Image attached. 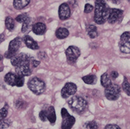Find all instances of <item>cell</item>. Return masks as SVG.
Wrapping results in <instances>:
<instances>
[{"instance_id": "15", "label": "cell", "mask_w": 130, "mask_h": 129, "mask_svg": "<svg viewBox=\"0 0 130 129\" xmlns=\"http://www.w3.org/2000/svg\"><path fill=\"white\" fill-rule=\"evenodd\" d=\"M17 74H15L12 72H9L4 77L5 81L8 84V85L12 86H15L16 79H17Z\"/></svg>"}, {"instance_id": "17", "label": "cell", "mask_w": 130, "mask_h": 129, "mask_svg": "<svg viewBox=\"0 0 130 129\" xmlns=\"http://www.w3.org/2000/svg\"><path fill=\"white\" fill-rule=\"evenodd\" d=\"M30 3V0H13V7L17 10H22L27 7Z\"/></svg>"}, {"instance_id": "3", "label": "cell", "mask_w": 130, "mask_h": 129, "mask_svg": "<svg viewBox=\"0 0 130 129\" xmlns=\"http://www.w3.org/2000/svg\"><path fill=\"white\" fill-rule=\"evenodd\" d=\"M68 104L71 109L78 113L84 112L87 107L86 100L80 96H73L68 101Z\"/></svg>"}, {"instance_id": "9", "label": "cell", "mask_w": 130, "mask_h": 129, "mask_svg": "<svg viewBox=\"0 0 130 129\" xmlns=\"http://www.w3.org/2000/svg\"><path fill=\"white\" fill-rule=\"evenodd\" d=\"M77 87L73 82H67L61 90V94L63 98H67L77 92Z\"/></svg>"}, {"instance_id": "34", "label": "cell", "mask_w": 130, "mask_h": 129, "mask_svg": "<svg viewBox=\"0 0 130 129\" xmlns=\"http://www.w3.org/2000/svg\"><path fill=\"white\" fill-rule=\"evenodd\" d=\"M40 63V61H37V60H35V59L32 60V62H31V64H32V65L33 66V67H37L39 65Z\"/></svg>"}, {"instance_id": "12", "label": "cell", "mask_w": 130, "mask_h": 129, "mask_svg": "<svg viewBox=\"0 0 130 129\" xmlns=\"http://www.w3.org/2000/svg\"><path fill=\"white\" fill-rule=\"evenodd\" d=\"M15 20L18 22L22 24L21 31H22V33H25L28 30L29 26L30 24V22H31V20H30V18L28 16V15L27 13H22V14L19 15L18 16L16 17Z\"/></svg>"}, {"instance_id": "25", "label": "cell", "mask_w": 130, "mask_h": 129, "mask_svg": "<svg viewBox=\"0 0 130 129\" xmlns=\"http://www.w3.org/2000/svg\"><path fill=\"white\" fill-rule=\"evenodd\" d=\"M8 114V107L5 106L0 109V120H5Z\"/></svg>"}, {"instance_id": "35", "label": "cell", "mask_w": 130, "mask_h": 129, "mask_svg": "<svg viewBox=\"0 0 130 129\" xmlns=\"http://www.w3.org/2000/svg\"><path fill=\"white\" fill-rule=\"evenodd\" d=\"M111 77H112V79H116L117 77H118L119 76V74L118 72H116V71H112V72H111Z\"/></svg>"}, {"instance_id": "23", "label": "cell", "mask_w": 130, "mask_h": 129, "mask_svg": "<svg viewBox=\"0 0 130 129\" xmlns=\"http://www.w3.org/2000/svg\"><path fill=\"white\" fill-rule=\"evenodd\" d=\"M5 26L7 28L9 31H12L13 30L15 27V22L14 20L10 16L6 17L5 19Z\"/></svg>"}, {"instance_id": "22", "label": "cell", "mask_w": 130, "mask_h": 129, "mask_svg": "<svg viewBox=\"0 0 130 129\" xmlns=\"http://www.w3.org/2000/svg\"><path fill=\"white\" fill-rule=\"evenodd\" d=\"M120 50L122 52L125 54H130V41L121 42L119 44Z\"/></svg>"}, {"instance_id": "26", "label": "cell", "mask_w": 130, "mask_h": 129, "mask_svg": "<svg viewBox=\"0 0 130 129\" xmlns=\"http://www.w3.org/2000/svg\"><path fill=\"white\" fill-rule=\"evenodd\" d=\"M85 127L86 128H91V129H95L98 128V124L96 121H88L85 125Z\"/></svg>"}, {"instance_id": "36", "label": "cell", "mask_w": 130, "mask_h": 129, "mask_svg": "<svg viewBox=\"0 0 130 129\" xmlns=\"http://www.w3.org/2000/svg\"><path fill=\"white\" fill-rule=\"evenodd\" d=\"M5 40V35L3 34L0 35V44Z\"/></svg>"}, {"instance_id": "13", "label": "cell", "mask_w": 130, "mask_h": 129, "mask_svg": "<svg viewBox=\"0 0 130 129\" xmlns=\"http://www.w3.org/2000/svg\"><path fill=\"white\" fill-rule=\"evenodd\" d=\"M23 42H24L25 45L31 49L37 50L39 49V46H38V43L35 40H34L33 38L30 36H24L23 38Z\"/></svg>"}, {"instance_id": "32", "label": "cell", "mask_w": 130, "mask_h": 129, "mask_svg": "<svg viewBox=\"0 0 130 129\" xmlns=\"http://www.w3.org/2000/svg\"><path fill=\"white\" fill-rule=\"evenodd\" d=\"M105 128L107 129H120L121 128L117 125H113V124H109V125H107V126L105 127Z\"/></svg>"}, {"instance_id": "31", "label": "cell", "mask_w": 130, "mask_h": 129, "mask_svg": "<svg viewBox=\"0 0 130 129\" xmlns=\"http://www.w3.org/2000/svg\"><path fill=\"white\" fill-rule=\"evenodd\" d=\"M94 7L93 6H92L91 5L89 4V3H87L86 4L84 7V12L86 13H89L91 12H92V10H93Z\"/></svg>"}, {"instance_id": "4", "label": "cell", "mask_w": 130, "mask_h": 129, "mask_svg": "<svg viewBox=\"0 0 130 129\" xmlns=\"http://www.w3.org/2000/svg\"><path fill=\"white\" fill-rule=\"evenodd\" d=\"M29 89L35 95H41L45 90V84L40 79L37 77L30 79L27 82Z\"/></svg>"}, {"instance_id": "5", "label": "cell", "mask_w": 130, "mask_h": 129, "mask_svg": "<svg viewBox=\"0 0 130 129\" xmlns=\"http://www.w3.org/2000/svg\"><path fill=\"white\" fill-rule=\"evenodd\" d=\"M22 44V38L21 37H16L12 40L9 44L8 49L5 54V57L8 59H11L17 54V51L19 49Z\"/></svg>"}, {"instance_id": "16", "label": "cell", "mask_w": 130, "mask_h": 129, "mask_svg": "<svg viewBox=\"0 0 130 129\" xmlns=\"http://www.w3.org/2000/svg\"><path fill=\"white\" fill-rule=\"evenodd\" d=\"M46 112H47V120L49 121V122L51 124L53 125L54 123H55L56 121V112H55V109L53 106H50L48 108V109L46 111Z\"/></svg>"}, {"instance_id": "28", "label": "cell", "mask_w": 130, "mask_h": 129, "mask_svg": "<svg viewBox=\"0 0 130 129\" xmlns=\"http://www.w3.org/2000/svg\"><path fill=\"white\" fill-rule=\"evenodd\" d=\"M11 122L9 120H0V128H6L10 126Z\"/></svg>"}, {"instance_id": "1", "label": "cell", "mask_w": 130, "mask_h": 129, "mask_svg": "<svg viewBox=\"0 0 130 129\" xmlns=\"http://www.w3.org/2000/svg\"><path fill=\"white\" fill-rule=\"evenodd\" d=\"M110 8L104 0L95 1L94 21L98 24H103L108 19Z\"/></svg>"}, {"instance_id": "37", "label": "cell", "mask_w": 130, "mask_h": 129, "mask_svg": "<svg viewBox=\"0 0 130 129\" xmlns=\"http://www.w3.org/2000/svg\"><path fill=\"white\" fill-rule=\"evenodd\" d=\"M112 1L115 4H119L121 2V0H112Z\"/></svg>"}, {"instance_id": "38", "label": "cell", "mask_w": 130, "mask_h": 129, "mask_svg": "<svg viewBox=\"0 0 130 129\" xmlns=\"http://www.w3.org/2000/svg\"><path fill=\"white\" fill-rule=\"evenodd\" d=\"M3 56H2V54H0V61H2V60H3Z\"/></svg>"}, {"instance_id": "21", "label": "cell", "mask_w": 130, "mask_h": 129, "mask_svg": "<svg viewBox=\"0 0 130 129\" xmlns=\"http://www.w3.org/2000/svg\"><path fill=\"white\" fill-rule=\"evenodd\" d=\"M84 82L87 84H94L97 81V77L95 75L89 74L86 76H84L82 78Z\"/></svg>"}, {"instance_id": "6", "label": "cell", "mask_w": 130, "mask_h": 129, "mask_svg": "<svg viewBox=\"0 0 130 129\" xmlns=\"http://www.w3.org/2000/svg\"><path fill=\"white\" fill-rule=\"evenodd\" d=\"M120 93H121V88L116 84H112L107 88H105V90L106 98L112 101L118 99L120 96Z\"/></svg>"}, {"instance_id": "30", "label": "cell", "mask_w": 130, "mask_h": 129, "mask_svg": "<svg viewBox=\"0 0 130 129\" xmlns=\"http://www.w3.org/2000/svg\"><path fill=\"white\" fill-rule=\"evenodd\" d=\"M39 118L42 121H47V112H46V111H44V110L41 111L39 113Z\"/></svg>"}, {"instance_id": "18", "label": "cell", "mask_w": 130, "mask_h": 129, "mask_svg": "<svg viewBox=\"0 0 130 129\" xmlns=\"http://www.w3.org/2000/svg\"><path fill=\"white\" fill-rule=\"evenodd\" d=\"M69 35V31L64 27H59L56 31V36L59 39H64Z\"/></svg>"}, {"instance_id": "10", "label": "cell", "mask_w": 130, "mask_h": 129, "mask_svg": "<svg viewBox=\"0 0 130 129\" xmlns=\"http://www.w3.org/2000/svg\"><path fill=\"white\" fill-rule=\"evenodd\" d=\"M123 11L117 8H110L107 21L110 24H114L122 17Z\"/></svg>"}, {"instance_id": "2", "label": "cell", "mask_w": 130, "mask_h": 129, "mask_svg": "<svg viewBox=\"0 0 130 129\" xmlns=\"http://www.w3.org/2000/svg\"><path fill=\"white\" fill-rule=\"evenodd\" d=\"M34 58L30 55L22 53V60L15 67V72L17 75L23 76H29L31 74V69L30 68V63L31 64Z\"/></svg>"}, {"instance_id": "27", "label": "cell", "mask_w": 130, "mask_h": 129, "mask_svg": "<svg viewBox=\"0 0 130 129\" xmlns=\"http://www.w3.org/2000/svg\"><path fill=\"white\" fill-rule=\"evenodd\" d=\"M24 84V77L17 75L15 86H17V87H22Z\"/></svg>"}, {"instance_id": "33", "label": "cell", "mask_w": 130, "mask_h": 129, "mask_svg": "<svg viewBox=\"0 0 130 129\" xmlns=\"http://www.w3.org/2000/svg\"><path fill=\"white\" fill-rule=\"evenodd\" d=\"M15 106L18 109H21L22 107H24V102L21 100H18L15 102Z\"/></svg>"}, {"instance_id": "19", "label": "cell", "mask_w": 130, "mask_h": 129, "mask_svg": "<svg viewBox=\"0 0 130 129\" xmlns=\"http://www.w3.org/2000/svg\"><path fill=\"white\" fill-rule=\"evenodd\" d=\"M101 84L104 88H107L112 84L111 78L107 73H104L101 76Z\"/></svg>"}, {"instance_id": "29", "label": "cell", "mask_w": 130, "mask_h": 129, "mask_svg": "<svg viewBox=\"0 0 130 129\" xmlns=\"http://www.w3.org/2000/svg\"><path fill=\"white\" fill-rule=\"evenodd\" d=\"M130 39V31H126L121 36V42H126Z\"/></svg>"}, {"instance_id": "8", "label": "cell", "mask_w": 130, "mask_h": 129, "mask_svg": "<svg viewBox=\"0 0 130 129\" xmlns=\"http://www.w3.org/2000/svg\"><path fill=\"white\" fill-rule=\"evenodd\" d=\"M67 59L69 63H75L78 58L80 56V51L75 46H70L65 51Z\"/></svg>"}, {"instance_id": "7", "label": "cell", "mask_w": 130, "mask_h": 129, "mask_svg": "<svg viewBox=\"0 0 130 129\" xmlns=\"http://www.w3.org/2000/svg\"><path fill=\"white\" fill-rule=\"evenodd\" d=\"M61 116L62 118L61 128L62 129H70L72 128L75 123V118L70 114L65 108H62L61 109Z\"/></svg>"}, {"instance_id": "20", "label": "cell", "mask_w": 130, "mask_h": 129, "mask_svg": "<svg viewBox=\"0 0 130 129\" xmlns=\"http://www.w3.org/2000/svg\"><path fill=\"white\" fill-rule=\"evenodd\" d=\"M87 34L91 38H95L98 36L97 27L94 25H88L86 27Z\"/></svg>"}, {"instance_id": "24", "label": "cell", "mask_w": 130, "mask_h": 129, "mask_svg": "<svg viewBox=\"0 0 130 129\" xmlns=\"http://www.w3.org/2000/svg\"><path fill=\"white\" fill-rule=\"evenodd\" d=\"M122 88L123 89L124 91L128 96H130V83L128 82V81H127L126 77H124V79L123 82H122Z\"/></svg>"}, {"instance_id": "14", "label": "cell", "mask_w": 130, "mask_h": 129, "mask_svg": "<svg viewBox=\"0 0 130 129\" xmlns=\"http://www.w3.org/2000/svg\"><path fill=\"white\" fill-rule=\"evenodd\" d=\"M32 30L33 33L37 35H42L45 33L46 31V26L42 22H37L32 25Z\"/></svg>"}, {"instance_id": "39", "label": "cell", "mask_w": 130, "mask_h": 129, "mask_svg": "<svg viewBox=\"0 0 130 129\" xmlns=\"http://www.w3.org/2000/svg\"><path fill=\"white\" fill-rule=\"evenodd\" d=\"M128 1H129V2H130V0H128Z\"/></svg>"}, {"instance_id": "11", "label": "cell", "mask_w": 130, "mask_h": 129, "mask_svg": "<svg viewBox=\"0 0 130 129\" xmlns=\"http://www.w3.org/2000/svg\"><path fill=\"white\" fill-rule=\"evenodd\" d=\"M59 17L61 20L68 19L71 16V10L69 5L67 3H62L59 7Z\"/></svg>"}]
</instances>
